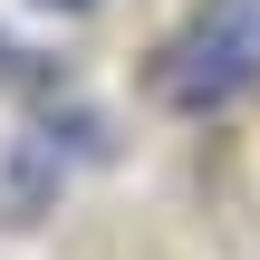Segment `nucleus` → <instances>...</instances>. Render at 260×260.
I'll use <instances>...</instances> for the list:
<instances>
[{
    "instance_id": "1",
    "label": "nucleus",
    "mask_w": 260,
    "mask_h": 260,
    "mask_svg": "<svg viewBox=\"0 0 260 260\" xmlns=\"http://www.w3.org/2000/svg\"><path fill=\"white\" fill-rule=\"evenodd\" d=\"M260 87V19L251 10H212L203 29H183L174 48H164V68H154V96L174 106V116H222V106H241Z\"/></svg>"
},
{
    "instance_id": "2",
    "label": "nucleus",
    "mask_w": 260,
    "mask_h": 260,
    "mask_svg": "<svg viewBox=\"0 0 260 260\" xmlns=\"http://www.w3.org/2000/svg\"><path fill=\"white\" fill-rule=\"evenodd\" d=\"M58 10H87V0H58Z\"/></svg>"
},
{
    "instance_id": "3",
    "label": "nucleus",
    "mask_w": 260,
    "mask_h": 260,
    "mask_svg": "<svg viewBox=\"0 0 260 260\" xmlns=\"http://www.w3.org/2000/svg\"><path fill=\"white\" fill-rule=\"evenodd\" d=\"M0 68H10V48H0Z\"/></svg>"
}]
</instances>
